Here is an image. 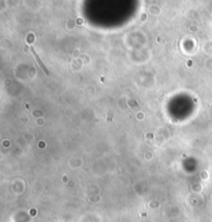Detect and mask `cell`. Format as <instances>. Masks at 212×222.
I'll return each instance as SVG.
<instances>
[{
    "mask_svg": "<svg viewBox=\"0 0 212 222\" xmlns=\"http://www.w3.org/2000/svg\"><path fill=\"white\" fill-rule=\"evenodd\" d=\"M30 51H31V53L33 54V56L35 57V59H36V61L38 62V64H40V68L43 69V71H44L45 73H46L47 75H49V72H48V70H47V68H46V66H45L44 64H43V61L40 60V58L38 57V55L36 54V52L34 51V49H33V47H30Z\"/></svg>",
    "mask_w": 212,
    "mask_h": 222,
    "instance_id": "obj_1",
    "label": "cell"
}]
</instances>
